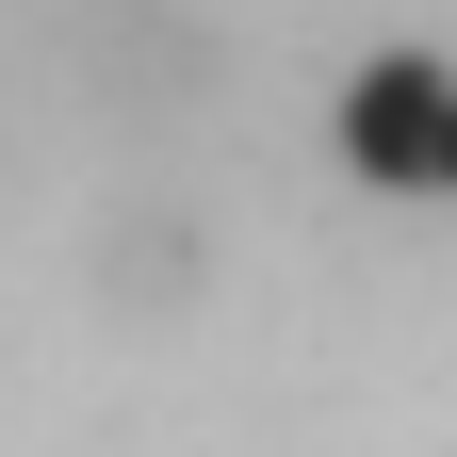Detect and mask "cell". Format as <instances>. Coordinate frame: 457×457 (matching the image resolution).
<instances>
[{
  "mask_svg": "<svg viewBox=\"0 0 457 457\" xmlns=\"http://www.w3.org/2000/svg\"><path fill=\"white\" fill-rule=\"evenodd\" d=\"M343 147H360V180H392V196H457V66H425V49L360 66L343 82Z\"/></svg>",
  "mask_w": 457,
  "mask_h": 457,
  "instance_id": "obj_1",
  "label": "cell"
},
{
  "mask_svg": "<svg viewBox=\"0 0 457 457\" xmlns=\"http://www.w3.org/2000/svg\"><path fill=\"white\" fill-rule=\"evenodd\" d=\"M98 278H114L131 311H163V295H196V212H180V196H131V212L98 228Z\"/></svg>",
  "mask_w": 457,
  "mask_h": 457,
  "instance_id": "obj_2",
  "label": "cell"
}]
</instances>
